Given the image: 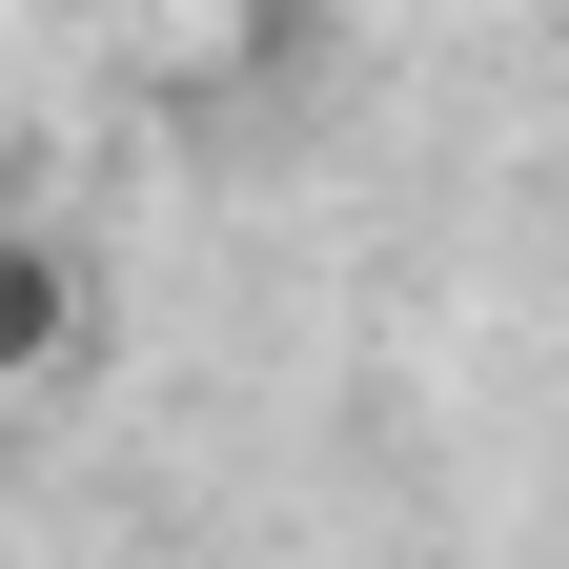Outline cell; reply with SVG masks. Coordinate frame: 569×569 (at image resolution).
<instances>
[{
  "label": "cell",
  "mask_w": 569,
  "mask_h": 569,
  "mask_svg": "<svg viewBox=\"0 0 569 569\" xmlns=\"http://www.w3.org/2000/svg\"><path fill=\"white\" fill-rule=\"evenodd\" d=\"M61 21H122V0H61Z\"/></svg>",
  "instance_id": "cell-1"
}]
</instances>
